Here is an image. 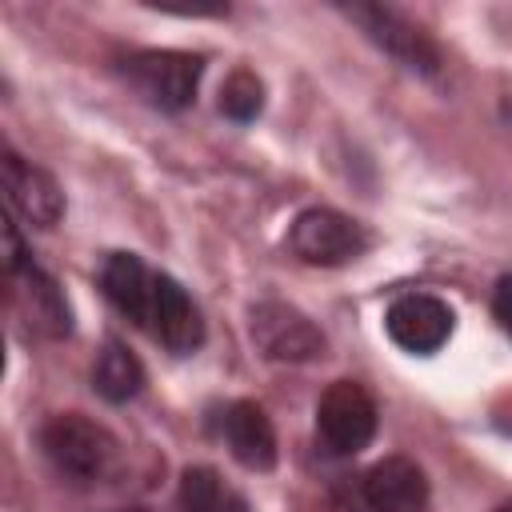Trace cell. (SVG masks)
<instances>
[{"mask_svg": "<svg viewBox=\"0 0 512 512\" xmlns=\"http://www.w3.org/2000/svg\"><path fill=\"white\" fill-rule=\"evenodd\" d=\"M492 512H512V500H508V504H500V508H492Z\"/></svg>", "mask_w": 512, "mask_h": 512, "instance_id": "cell-20", "label": "cell"}, {"mask_svg": "<svg viewBox=\"0 0 512 512\" xmlns=\"http://www.w3.org/2000/svg\"><path fill=\"white\" fill-rule=\"evenodd\" d=\"M344 12H348V20L360 24V32L376 48H384L408 72H420V76H436L440 72V48H436V40L420 24H412L404 12L388 8V4H344Z\"/></svg>", "mask_w": 512, "mask_h": 512, "instance_id": "cell-3", "label": "cell"}, {"mask_svg": "<svg viewBox=\"0 0 512 512\" xmlns=\"http://www.w3.org/2000/svg\"><path fill=\"white\" fill-rule=\"evenodd\" d=\"M248 332H252V344L260 348V356L276 360V364H304L324 352V332L300 308H292L284 300L252 304Z\"/></svg>", "mask_w": 512, "mask_h": 512, "instance_id": "cell-5", "label": "cell"}, {"mask_svg": "<svg viewBox=\"0 0 512 512\" xmlns=\"http://www.w3.org/2000/svg\"><path fill=\"white\" fill-rule=\"evenodd\" d=\"M152 332L172 352H192L204 344V320L192 296L164 272H156V300H152Z\"/></svg>", "mask_w": 512, "mask_h": 512, "instance_id": "cell-12", "label": "cell"}, {"mask_svg": "<svg viewBox=\"0 0 512 512\" xmlns=\"http://www.w3.org/2000/svg\"><path fill=\"white\" fill-rule=\"evenodd\" d=\"M364 504L372 512H428V476L408 456H384L364 472Z\"/></svg>", "mask_w": 512, "mask_h": 512, "instance_id": "cell-8", "label": "cell"}, {"mask_svg": "<svg viewBox=\"0 0 512 512\" xmlns=\"http://www.w3.org/2000/svg\"><path fill=\"white\" fill-rule=\"evenodd\" d=\"M316 432H320L324 448L336 456H352V452L368 448V440L376 436V404L364 392V384H356V380L328 384L316 404Z\"/></svg>", "mask_w": 512, "mask_h": 512, "instance_id": "cell-6", "label": "cell"}, {"mask_svg": "<svg viewBox=\"0 0 512 512\" xmlns=\"http://www.w3.org/2000/svg\"><path fill=\"white\" fill-rule=\"evenodd\" d=\"M224 440L232 448V456L248 468V472H268L276 468V428L268 420V412L252 400H236L228 412H224Z\"/></svg>", "mask_w": 512, "mask_h": 512, "instance_id": "cell-11", "label": "cell"}, {"mask_svg": "<svg viewBox=\"0 0 512 512\" xmlns=\"http://www.w3.org/2000/svg\"><path fill=\"white\" fill-rule=\"evenodd\" d=\"M452 308L440 300V296H428V292H408L400 300H392L388 316H384V328L392 336V344H400L404 352H436L448 336H452Z\"/></svg>", "mask_w": 512, "mask_h": 512, "instance_id": "cell-7", "label": "cell"}, {"mask_svg": "<svg viewBox=\"0 0 512 512\" xmlns=\"http://www.w3.org/2000/svg\"><path fill=\"white\" fill-rule=\"evenodd\" d=\"M40 448L52 460L56 472L72 476V480H100L108 476L112 460H116V440L104 424L80 416V412H56L44 420L40 428Z\"/></svg>", "mask_w": 512, "mask_h": 512, "instance_id": "cell-1", "label": "cell"}, {"mask_svg": "<svg viewBox=\"0 0 512 512\" xmlns=\"http://www.w3.org/2000/svg\"><path fill=\"white\" fill-rule=\"evenodd\" d=\"M12 284H16V304L24 308V316L36 332H44V336H68L72 332V308L44 268L28 264L24 272L12 276Z\"/></svg>", "mask_w": 512, "mask_h": 512, "instance_id": "cell-13", "label": "cell"}, {"mask_svg": "<svg viewBox=\"0 0 512 512\" xmlns=\"http://www.w3.org/2000/svg\"><path fill=\"white\" fill-rule=\"evenodd\" d=\"M104 296L140 328H152V300H156V272L132 252H112L100 268Z\"/></svg>", "mask_w": 512, "mask_h": 512, "instance_id": "cell-10", "label": "cell"}, {"mask_svg": "<svg viewBox=\"0 0 512 512\" xmlns=\"http://www.w3.org/2000/svg\"><path fill=\"white\" fill-rule=\"evenodd\" d=\"M92 388L108 400V404H124L144 388V368L136 360V352H128L120 340H108L92 364Z\"/></svg>", "mask_w": 512, "mask_h": 512, "instance_id": "cell-14", "label": "cell"}, {"mask_svg": "<svg viewBox=\"0 0 512 512\" xmlns=\"http://www.w3.org/2000/svg\"><path fill=\"white\" fill-rule=\"evenodd\" d=\"M180 512H248L244 496L220 480L216 468H184L180 476Z\"/></svg>", "mask_w": 512, "mask_h": 512, "instance_id": "cell-15", "label": "cell"}, {"mask_svg": "<svg viewBox=\"0 0 512 512\" xmlns=\"http://www.w3.org/2000/svg\"><path fill=\"white\" fill-rule=\"evenodd\" d=\"M260 108H264V84H260V76L248 72V68H236L220 84V112L244 124V120L260 116Z\"/></svg>", "mask_w": 512, "mask_h": 512, "instance_id": "cell-16", "label": "cell"}, {"mask_svg": "<svg viewBox=\"0 0 512 512\" xmlns=\"http://www.w3.org/2000/svg\"><path fill=\"white\" fill-rule=\"evenodd\" d=\"M120 72L148 104L164 112H180L196 100L204 60L192 52H176V48H140L120 60Z\"/></svg>", "mask_w": 512, "mask_h": 512, "instance_id": "cell-2", "label": "cell"}, {"mask_svg": "<svg viewBox=\"0 0 512 512\" xmlns=\"http://www.w3.org/2000/svg\"><path fill=\"white\" fill-rule=\"evenodd\" d=\"M500 112H504V120L512 124V100H504V108H500Z\"/></svg>", "mask_w": 512, "mask_h": 512, "instance_id": "cell-19", "label": "cell"}, {"mask_svg": "<svg viewBox=\"0 0 512 512\" xmlns=\"http://www.w3.org/2000/svg\"><path fill=\"white\" fill-rule=\"evenodd\" d=\"M492 312H496L500 328L512 336V276H500V284L492 292Z\"/></svg>", "mask_w": 512, "mask_h": 512, "instance_id": "cell-18", "label": "cell"}, {"mask_svg": "<svg viewBox=\"0 0 512 512\" xmlns=\"http://www.w3.org/2000/svg\"><path fill=\"white\" fill-rule=\"evenodd\" d=\"M288 248L304 264L336 268V264L356 260L368 248V232L364 224H356L352 216L336 208H304L288 228Z\"/></svg>", "mask_w": 512, "mask_h": 512, "instance_id": "cell-4", "label": "cell"}, {"mask_svg": "<svg viewBox=\"0 0 512 512\" xmlns=\"http://www.w3.org/2000/svg\"><path fill=\"white\" fill-rule=\"evenodd\" d=\"M4 188H8L12 208L32 228H52L64 216V192H60V184L44 168H36L24 156H16L12 148H4Z\"/></svg>", "mask_w": 512, "mask_h": 512, "instance_id": "cell-9", "label": "cell"}, {"mask_svg": "<svg viewBox=\"0 0 512 512\" xmlns=\"http://www.w3.org/2000/svg\"><path fill=\"white\" fill-rule=\"evenodd\" d=\"M28 264H32V256H28V248H24L20 232H16V224H12V220H4V268H8V276L24 272Z\"/></svg>", "mask_w": 512, "mask_h": 512, "instance_id": "cell-17", "label": "cell"}]
</instances>
